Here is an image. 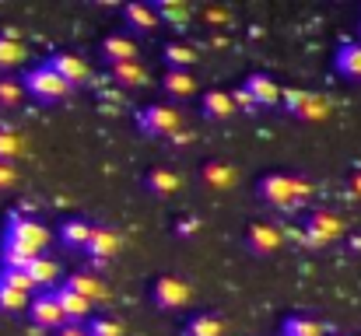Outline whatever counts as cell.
Here are the masks:
<instances>
[{"instance_id": "cell-1", "label": "cell", "mask_w": 361, "mask_h": 336, "mask_svg": "<svg viewBox=\"0 0 361 336\" xmlns=\"http://www.w3.org/2000/svg\"><path fill=\"white\" fill-rule=\"evenodd\" d=\"M49 245V228L35 218L25 214H7L4 224V238H0V270H25L28 259L42 256V249Z\"/></svg>"}, {"instance_id": "cell-2", "label": "cell", "mask_w": 361, "mask_h": 336, "mask_svg": "<svg viewBox=\"0 0 361 336\" xmlns=\"http://www.w3.org/2000/svg\"><path fill=\"white\" fill-rule=\"evenodd\" d=\"M259 197L277 211H298L312 197V182L302 175H288V172H267L259 179Z\"/></svg>"}, {"instance_id": "cell-3", "label": "cell", "mask_w": 361, "mask_h": 336, "mask_svg": "<svg viewBox=\"0 0 361 336\" xmlns=\"http://www.w3.org/2000/svg\"><path fill=\"white\" fill-rule=\"evenodd\" d=\"M21 88H25V95H32V99H39V102H60V99L71 95V85H63L46 63L28 67L25 77H21Z\"/></svg>"}, {"instance_id": "cell-4", "label": "cell", "mask_w": 361, "mask_h": 336, "mask_svg": "<svg viewBox=\"0 0 361 336\" xmlns=\"http://www.w3.org/2000/svg\"><path fill=\"white\" fill-rule=\"evenodd\" d=\"M137 130L147 137H172L176 130H183V112L176 106H161V102L144 106L137 112Z\"/></svg>"}, {"instance_id": "cell-5", "label": "cell", "mask_w": 361, "mask_h": 336, "mask_svg": "<svg viewBox=\"0 0 361 336\" xmlns=\"http://www.w3.org/2000/svg\"><path fill=\"white\" fill-rule=\"evenodd\" d=\"M281 106L291 112L295 119H302V123H319V119L330 116V102H326L323 95H316V92H302V88H288V92H281Z\"/></svg>"}, {"instance_id": "cell-6", "label": "cell", "mask_w": 361, "mask_h": 336, "mask_svg": "<svg viewBox=\"0 0 361 336\" xmlns=\"http://www.w3.org/2000/svg\"><path fill=\"white\" fill-rule=\"evenodd\" d=\"M151 298H154V305H158L161 312H179V309H186V305L193 301V287H190L183 277L165 273V277H158V280H154Z\"/></svg>"}, {"instance_id": "cell-7", "label": "cell", "mask_w": 361, "mask_h": 336, "mask_svg": "<svg viewBox=\"0 0 361 336\" xmlns=\"http://www.w3.org/2000/svg\"><path fill=\"white\" fill-rule=\"evenodd\" d=\"M341 235H344V221H341L337 214H330V211H316V214H309L305 224H302V238H305V245H312V249H323V245L337 242Z\"/></svg>"}, {"instance_id": "cell-8", "label": "cell", "mask_w": 361, "mask_h": 336, "mask_svg": "<svg viewBox=\"0 0 361 336\" xmlns=\"http://www.w3.org/2000/svg\"><path fill=\"white\" fill-rule=\"evenodd\" d=\"M28 316H32V326H35V330H46V333L67 326V319H63L60 301H56L53 291H35L32 301H28Z\"/></svg>"}, {"instance_id": "cell-9", "label": "cell", "mask_w": 361, "mask_h": 336, "mask_svg": "<svg viewBox=\"0 0 361 336\" xmlns=\"http://www.w3.org/2000/svg\"><path fill=\"white\" fill-rule=\"evenodd\" d=\"M46 67H49L63 85H71V88H74V85H85V81L92 77V67H88L78 53H53V56L46 60Z\"/></svg>"}, {"instance_id": "cell-10", "label": "cell", "mask_w": 361, "mask_h": 336, "mask_svg": "<svg viewBox=\"0 0 361 336\" xmlns=\"http://www.w3.org/2000/svg\"><path fill=\"white\" fill-rule=\"evenodd\" d=\"M281 245H284L281 228H274V224H267V221H256L245 228V249L252 256H274Z\"/></svg>"}, {"instance_id": "cell-11", "label": "cell", "mask_w": 361, "mask_h": 336, "mask_svg": "<svg viewBox=\"0 0 361 336\" xmlns=\"http://www.w3.org/2000/svg\"><path fill=\"white\" fill-rule=\"evenodd\" d=\"M53 294H56V301H60V312H63L67 326H85V323L92 319V301H85V298H81L78 291H71L67 284H56Z\"/></svg>"}, {"instance_id": "cell-12", "label": "cell", "mask_w": 361, "mask_h": 336, "mask_svg": "<svg viewBox=\"0 0 361 336\" xmlns=\"http://www.w3.org/2000/svg\"><path fill=\"white\" fill-rule=\"evenodd\" d=\"M242 92L256 102V109H270V106H281V85L267 74H249L242 81Z\"/></svg>"}, {"instance_id": "cell-13", "label": "cell", "mask_w": 361, "mask_h": 336, "mask_svg": "<svg viewBox=\"0 0 361 336\" xmlns=\"http://www.w3.org/2000/svg\"><path fill=\"white\" fill-rule=\"evenodd\" d=\"M120 245H123V238H120V231L116 228H99L95 224V231H92V242H88V256H92V263L95 266H102V263H109L116 252H120Z\"/></svg>"}, {"instance_id": "cell-14", "label": "cell", "mask_w": 361, "mask_h": 336, "mask_svg": "<svg viewBox=\"0 0 361 336\" xmlns=\"http://www.w3.org/2000/svg\"><path fill=\"white\" fill-rule=\"evenodd\" d=\"M92 231H95V224L92 221H85V218H67V221L60 224L56 238H60L63 249H71V252H85L88 242H92Z\"/></svg>"}, {"instance_id": "cell-15", "label": "cell", "mask_w": 361, "mask_h": 336, "mask_svg": "<svg viewBox=\"0 0 361 336\" xmlns=\"http://www.w3.org/2000/svg\"><path fill=\"white\" fill-rule=\"evenodd\" d=\"M140 53H137V42H133V35H126V32H113V35H106L102 39V60L113 67V63H133Z\"/></svg>"}, {"instance_id": "cell-16", "label": "cell", "mask_w": 361, "mask_h": 336, "mask_svg": "<svg viewBox=\"0 0 361 336\" xmlns=\"http://www.w3.org/2000/svg\"><path fill=\"white\" fill-rule=\"evenodd\" d=\"M25 277L32 280V291H53L60 284V266L49 256H35V259H28Z\"/></svg>"}, {"instance_id": "cell-17", "label": "cell", "mask_w": 361, "mask_h": 336, "mask_svg": "<svg viewBox=\"0 0 361 336\" xmlns=\"http://www.w3.org/2000/svg\"><path fill=\"white\" fill-rule=\"evenodd\" d=\"M200 179H204V186H207V189L228 193V189H235V182H239V172H235L228 161H207V165L200 168Z\"/></svg>"}, {"instance_id": "cell-18", "label": "cell", "mask_w": 361, "mask_h": 336, "mask_svg": "<svg viewBox=\"0 0 361 336\" xmlns=\"http://www.w3.org/2000/svg\"><path fill=\"white\" fill-rule=\"evenodd\" d=\"M63 284H67L71 291H78V294H81L85 301H92V305L109 298V287H106V280H102L99 273H71Z\"/></svg>"}, {"instance_id": "cell-19", "label": "cell", "mask_w": 361, "mask_h": 336, "mask_svg": "<svg viewBox=\"0 0 361 336\" xmlns=\"http://www.w3.org/2000/svg\"><path fill=\"white\" fill-rule=\"evenodd\" d=\"M144 186L154 193V197H176L179 189H183V175L176 172V168H151L147 172V179H144Z\"/></svg>"}, {"instance_id": "cell-20", "label": "cell", "mask_w": 361, "mask_h": 336, "mask_svg": "<svg viewBox=\"0 0 361 336\" xmlns=\"http://www.w3.org/2000/svg\"><path fill=\"white\" fill-rule=\"evenodd\" d=\"M200 112H204V119H218V123H225V119H232L235 116V102H232V92H207L204 99H200Z\"/></svg>"}, {"instance_id": "cell-21", "label": "cell", "mask_w": 361, "mask_h": 336, "mask_svg": "<svg viewBox=\"0 0 361 336\" xmlns=\"http://www.w3.org/2000/svg\"><path fill=\"white\" fill-rule=\"evenodd\" d=\"M123 18H126V25H130L133 32H140V35H151V32L161 25L151 4H126V7H123Z\"/></svg>"}, {"instance_id": "cell-22", "label": "cell", "mask_w": 361, "mask_h": 336, "mask_svg": "<svg viewBox=\"0 0 361 336\" xmlns=\"http://www.w3.org/2000/svg\"><path fill=\"white\" fill-rule=\"evenodd\" d=\"M28 301H32V294L25 291V287H18L4 270H0V312H28Z\"/></svg>"}, {"instance_id": "cell-23", "label": "cell", "mask_w": 361, "mask_h": 336, "mask_svg": "<svg viewBox=\"0 0 361 336\" xmlns=\"http://www.w3.org/2000/svg\"><path fill=\"white\" fill-rule=\"evenodd\" d=\"M334 67L348 81H361V42H344L334 56Z\"/></svg>"}, {"instance_id": "cell-24", "label": "cell", "mask_w": 361, "mask_h": 336, "mask_svg": "<svg viewBox=\"0 0 361 336\" xmlns=\"http://www.w3.org/2000/svg\"><path fill=\"white\" fill-rule=\"evenodd\" d=\"M225 333H228L225 319H218V316H211V312H197V316H190V323L183 326V336H225Z\"/></svg>"}, {"instance_id": "cell-25", "label": "cell", "mask_w": 361, "mask_h": 336, "mask_svg": "<svg viewBox=\"0 0 361 336\" xmlns=\"http://www.w3.org/2000/svg\"><path fill=\"white\" fill-rule=\"evenodd\" d=\"M161 92L172 95V99H190V95L197 92V77H193L190 70H165Z\"/></svg>"}, {"instance_id": "cell-26", "label": "cell", "mask_w": 361, "mask_h": 336, "mask_svg": "<svg viewBox=\"0 0 361 336\" xmlns=\"http://www.w3.org/2000/svg\"><path fill=\"white\" fill-rule=\"evenodd\" d=\"M161 56H165L169 70H190V67L200 60V56H197V49H193L190 42H165Z\"/></svg>"}, {"instance_id": "cell-27", "label": "cell", "mask_w": 361, "mask_h": 336, "mask_svg": "<svg viewBox=\"0 0 361 336\" xmlns=\"http://www.w3.org/2000/svg\"><path fill=\"white\" fill-rule=\"evenodd\" d=\"M154 7V14H158V21H165V25H172V28H183L186 21H190V4H179V0H154L151 4Z\"/></svg>"}, {"instance_id": "cell-28", "label": "cell", "mask_w": 361, "mask_h": 336, "mask_svg": "<svg viewBox=\"0 0 361 336\" xmlns=\"http://www.w3.org/2000/svg\"><path fill=\"white\" fill-rule=\"evenodd\" d=\"M281 336H326V326L312 316H288L281 323Z\"/></svg>"}, {"instance_id": "cell-29", "label": "cell", "mask_w": 361, "mask_h": 336, "mask_svg": "<svg viewBox=\"0 0 361 336\" xmlns=\"http://www.w3.org/2000/svg\"><path fill=\"white\" fill-rule=\"evenodd\" d=\"M109 77L123 85V88H140V85H147V70L133 60V63H113L109 67Z\"/></svg>"}, {"instance_id": "cell-30", "label": "cell", "mask_w": 361, "mask_h": 336, "mask_svg": "<svg viewBox=\"0 0 361 336\" xmlns=\"http://www.w3.org/2000/svg\"><path fill=\"white\" fill-rule=\"evenodd\" d=\"M25 151V140H21V133H14L11 126H0V161H11L14 165V158Z\"/></svg>"}, {"instance_id": "cell-31", "label": "cell", "mask_w": 361, "mask_h": 336, "mask_svg": "<svg viewBox=\"0 0 361 336\" xmlns=\"http://www.w3.org/2000/svg\"><path fill=\"white\" fill-rule=\"evenodd\" d=\"M85 333L88 336H123V323L113 316H92L85 323Z\"/></svg>"}, {"instance_id": "cell-32", "label": "cell", "mask_w": 361, "mask_h": 336, "mask_svg": "<svg viewBox=\"0 0 361 336\" xmlns=\"http://www.w3.org/2000/svg\"><path fill=\"white\" fill-rule=\"evenodd\" d=\"M21 63H25V46L0 35V70H11V67H21Z\"/></svg>"}, {"instance_id": "cell-33", "label": "cell", "mask_w": 361, "mask_h": 336, "mask_svg": "<svg viewBox=\"0 0 361 336\" xmlns=\"http://www.w3.org/2000/svg\"><path fill=\"white\" fill-rule=\"evenodd\" d=\"M21 95H25L21 81H11V77L0 81V106H4V109H14V106L21 102Z\"/></svg>"}, {"instance_id": "cell-34", "label": "cell", "mask_w": 361, "mask_h": 336, "mask_svg": "<svg viewBox=\"0 0 361 336\" xmlns=\"http://www.w3.org/2000/svg\"><path fill=\"white\" fill-rule=\"evenodd\" d=\"M18 186V168L11 161H0V189H14Z\"/></svg>"}, {"instance_id": "cell-35", "label": "cell", "mask_w": 361, "mask_h": 336, "mask_svg": "<svg viewBox=\"0 0 361 336\" xmlns=\"http://www.w3.org/2000/svg\"><path fill=\"white\" fill-rule=\"evenodd\" d=\"M204 18H207V25H228L232 21V14L225 7H204Z\"/></svg>"}, {"instance_id": "cell-36", "label": "cell", "mask_w": 361, "mask_h": 336, "mask_svg": "<svg viewBox=\"0 0 361 336\" xmlns=\"http://www.w3.org/2000/svg\"><path fill=\"white\" fill-rule=\"evenodd\" d=\"M200 231V218H179L176 224V235H183V238H193Z\"/></svg>"}, {"instance_id": "cell-37", "label": "cell", "mask_w": 361, "mask_h": 336, "mask_svg": "<svg viewBox=\"0 0 361 336\" xmlns=\"http://www.w3.org/2000/svg\"><path fill=\"white\" fill-rule=\"evenodd\" d=\"M232 102H235V112H256V102H252V99L242 92V85L232 92Z\"/></svg>"}, {"instance_id": "cell-38", "label": "cell", "mask_w": 361, "mask_h": 336, "mask_svg": "<svg viewBox=\"0 0 361 336\" xmlns=\"http://www.w3.org/2000/svg\"><path fill=\"white\" fill-rule=\"evenodd\" d=\"M169 140H172L176 147H183V144H190V140H193V130H176Z\"/></svg>"}, {"instance_id": "cell-39", "label": "cell", "mask_w": 361, "mask_h": 336, "mask_svg": "<svg viewBox=\"0 0 361 336\" xmlns=\"http://www.w3.org/2000/svg\"><path fill=\"white\" fill-rule=\"evenodd\" d=\"M351 193L361 200V168H355V172H351Z\"/></svg>"}, {"instance_id": "cell-40", "label": "cell", "mask_w": 361, "mask_h": 336, "mask_svg": "<svg viewBox=\"0 0 361 336\" xmlns=\"http://www.w3.org/2000/svg\"><path fill=\"white\" fill-rule=\"evenodd\" d=\"M56 336H88V333H85V326H63V330H56Z\"/></svg>"}, {"instance_id": "cell-41", "label": "cell", "mask_w": 361, "mask_h": 336, "mask_svg": "<svg viewBox=\"0 0 361 336\" xmlns=\"http://www.w3.org/2000/svg\"><path fill=\"white\" fill-rule=\"evenodd\" d=\"M326 336H341V333H326Z\"/></svg>"}, {"instance_id": "cell-42", "label": "cell", "mask_w": 361, "mask_h": 336, "mask_svg": "<svg viewBox=\"0 0 361 336\" xmlns=\"http://www.w3.org/2000/svg\"><path fill=\"white\" fill-rule=\"evenodd\" d=\"M358 32H361V21H358Z\"/></svg>"}]
</instances>
